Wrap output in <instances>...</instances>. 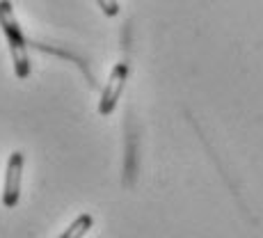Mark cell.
<instances>
[{"instance_id": "6da1fadb", "label": "cell", "mask_w": 263, "mask_h": 238, "mask_svg": "<svg viewBox=\"0 0 263 238\" xmlns=\"http://www.w3.org/2000/svg\"><path fill=\"white\" fill-rule=\"evenodd\" d=\"M0 28H3L9 53H12L14 74H16V78H28L30 71H32V62H30L28 55V42H25V34L16 21L14 5L9 0H0Z\"/></svg>"}, {"instance_id": "7a4b0ae2", "label": "cell", "mask_w": 263, "mask_h": 238, "mask_svg": "<svg viewBox=\"0 0 263 238\" xmlns=\"http://www.w3.org/2000/svg\"><path fill=\"white\" fill-rule=\"evenodd\" d=\"M128 71H130V67L126 60H121L119 64H115V69L108 76V83H105L103 92H101L99 115L108 117V115L115 113V108H117V103L121 99V92H124V87H126V80H128Z\"/></svg>"}, {"instance_id": "3957f363", "label": "cell", "mask_w": 263, "mask_h": 238, "mask_svg": "<svg viewBox=\"0 0 263 238\" xmlns=\"http://www.w3.org/2000/svg\"><path fill=\"white\" fill-rule=\"evenodd\" d=\"M21 174H23V154L14 151L9 156L7 170H5V186H3V204L14 209L21 199Z\"/></svg>"}, {"instance_id": "277c9868", "label": "cell", "mask_w": 263, "mask_h": 238, "mask_svg": "<svg viewBox=\"0 0 263 238\" xmlns=\"http://www.w3.org/2000/svg\"><path fill=\"white\" fill-rule=\"evenodd\" d=\"M94 227V217L89 213H80L71 225L67 227V231H64L60 238H85L89 234V229Z\"/></svg>"}, {"instance_id": "5b68a950", "label": "cell", "mask_w": 263, "mask_h": 238, "mask_svg": "<svg viewBox=\"0 0 263 238\" xmlns=\"http://www.w3.org/2000/svg\"><path fill=\"white\" fill-rule=\"evenodd\" d=\"M96 5H99L101 12H103L105 16H110V19L119 14V3L117 0H96Z\"/></svg>"}]
</instances>
